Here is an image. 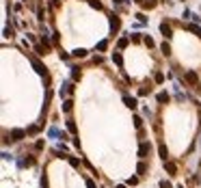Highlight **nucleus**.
<instances>
[{
    "instance_id": "9",
    "label": "nucleus",
    "mask_w": 201,
    "mask_h": 188,
    "mask_svg": "<svg viewBox=\"0 0 201 188\" xmlns=\"http://www.w3.org/2000/svg\"><path fill=\"white\" fill-rule=\"evenodd\" d=\"M87 54H89V52H87L85 48H76L74 52H71V56H74V58H85Z\"/></svg>"
},
{
    "instance_id": "12",
    "label": "nucleus",
    "mask_w": 201,
    "mask_h": 188,
    "mask_svg": "<svg viewBox=\"0 0 201 188\" xmlns=\"http://www.w3.org/2000/svg\"><path fill=\"white\" fill-rule=\"evenodd\" d=\"M35 52H37L39 56H43V54H48V48H45L43 43H35Z\"/></svg>"
},
{
    "instance_id": "4",
    "label": "nucleus",
    "mask_w": 201,
    "mask_h": 188,
    "mask_svg": "<svg viewBox=\"0 0 201 188\" xmlns=\"http://www.w3.org/2000/svg\"><path fill=\"white\" fill-rule=\"evenodd\" d=\"M186 82L190 84V87H197L199 84V76H197V71H186Z\"/></svg>"
},
{
    "instance_id": "40",
    "label": "nucleus",
    "mask_w": 201,
    "mask_h": 188,
    "mask_svg": "<svg viewBox=\"0 0 201 188\" xmlns=\"http://www.w3.org/2000/svg\"><path fill=\"white\" fill-rule=\"evenodd\" d=\"M130 37H132V41H141V35H139V33H134V35H130Z\"/></svg>"
},
{
    "instance_id": "41",
    "label": "nucleus",
    "mask_w": 201,
    "mask_h": 188,
    "mask_svg": "<svg viewBox=\"0 0 201 188\" xmlns=\"http://www.w3.org/2000/svg\"><path fill=\"white\" fill-rule=\"evenodd\" d=\"M13 35V28H4V37H11Z\"/></svg>"
},
{
    "instance_id": "5",
    "label": "nucleus",
    "mask_w": 201,
    "mask_h": 188,
    "mask_svg": "<svg viewBox=\"0 0 201 188\" xmlns=\"http://www.w3.org/2000/svg\"><path fill=\"white\" fill-rule=\"evenodd\" d=\"M160 33L164 35V39H171V37H173V28H171V24H169V22H162V24H160Z\"/></svg>"
},
{
    "instance_id": "2",
    "label": "nucleus",
    "mask_w": 201,
    "mask_h": 188,
    "mask_svg": "<svg viewBox=\"0 0 201 188\" xmlns=\"http://www.w3.org/2000/svg\"><path fill=\"white\" fill-rule=\"evenodd\" d=\"M30 63H33V67H35V71H37L39 76H45V74H48V69H45V65H43L39 58H30Z\"/></svg>"
},
{
    "instance_id": "36",
    "label": "nucleus",
    "mask_w": 201,
    "mask_h": 188,
    "mask_svg": "<svg viewBox=\"0 0 201 188\" xmlns=\"http://www.w3.org/2000/svg\"><path fill=\"white\" fill-rule=\"evenodd\" d=\"M160 188H173V186H171V182H167V180H162V182H160Z\"/></svg>"
},
{
    "instance_id": "17",
    "label": "nucleus",
    "mask_w": 201,
    "mask_h": 188,
    "mask_svg": "<svg viewBox=\"0 0 201 188\" xmlns=\"http://www.w3.org/2000/svg\"><path fill=\"white\" fill-rule=\"evenodd\" d=\"M136 173H147V162H145V160H141V162L136 164Z\"/></svg>"
},
{
    "instance_id": "31",
    "label": "nucleus",
    "mask_w": 201,
    "mask_h": 188,
    "mask_svg": "<svg viewBox=\"0 0 201 188\" xmlns=\"http://www.w3.org/2000/svg\"><path fill=\"white\" fill-rule=\"evenodd\" d=\"M89 4L93 7V9H97V11L102 9V2H99V0H89Z\"/></svg>"
},
{
    "instance_id": "16",
    "label": "nucleus",
    "mask_w": 201,
    "mask_h": 188,
    "mask_svg": "<svg viewBox=\"0 0 201 188\" xmlns=\"http://www.w3.org/2000/svg\"><path fill=\"white\" fill-rule=\"evenodd\" d=\"M106 48H108V41H106V39L97 41V46H95V50H97V52H106Z\"/></svg>"
},
{
    "instance_id": "43",
    "label": "nucleus",
    "mask_w": 201,
    "mask_h": 188,
    "mask_svg": "<svg viewBox=\"0 0 201 188\" xmlns=\"http://www.w3.org/2000/svg\"><path fill=\"white\" fill-rule=\"evenodd\" d=\"M115 2H117V4H121V2H123V0H115Z\"/></svg>"
},
{
    "instance_id": "33",
    "label": "nucleus",
    "mask_w": 201,
    "mask_h": 188,
    "mask_svg": "<svg viewBox=\"0 0 201 188\" xmlns=\"http://www.w3.org/2000/svg\"><path fill=\"white\" fill-rule=\"evenodd\" d=\"M134 17H136V20H139V22H141V24H145V22H147V17H145V15H143V13H136V15H134Z\"/></svg>"
},
{
    "instance_id": "6",
    "label": "nucleus",
    "mask_w": 201,
    "mask_h": 188,
    "mask_svg": "<svg viewBox=\"0 0 201 188\" xmlns=\"http://www.w3.org/2000/svg\"><path fill=\"white\" fill-rule=\"evenodd\" d=\"M26 134H28V132H26V130H20V128H13V130H11V141H22V138L26 136Z\"/></svg>"
},
{
    "instance_id": "20",
    "label": "nucleus",
    "mask_w": 201,
    "mask_h": 188,
    "mask_svg": "<svg viewBox=\"0 0 201 188\" xmlns=\"http://www.w3.org/2000/svg\"><path fill=\"white\" fill-rule=\"evenodd\" d=\"M63 93H74V84H71V82L63 84V89H61V95H63Z\"/></svg>"
},
{
    "instance_id": "19",
    "label": "nucleus",
    "mask_w": 201,
    "mask_h": 188,
    "mask_svg": "<svg viewBox=\"0 0 201 188\" xmlns=\"http://www.w3.org/2000/svg\"><path fill=\"white\" fill-rule=\"evenodd\" d=\"M186 28H188L190 33H195V35H197V37H201V28H199V26H197V24H188V26H186Z\"/></svg>"
},
{
    "instance_id": "42",
    "label": "nucleus",
    "mask_w": 201,
    "mask_h": 188,
    "mask_svg": "<svg viewBox=\"0 0 201 188\" xmlns=\"http://www.w3.org/2000/svg\"><path fill=\"white\" fill-rule=\"evenodd\" d=\"M117 188H125V184H119V186H117Z\"/></svg>"
},
{
    "instance_id": "7",
    "label": "nucleus",
    "mask_w": 201,
    "mask_h": 188,
    "mask_svg": "<svg viewBox=\"0 0 201 188\" xmlns=\"http://www.w3.org/2000/svg\"><path fill=\"white\" fill-rule=\"evenodd\" d=\"M164 171H167L169 175H177V164L171 162V160H164Z\"/></svg>"
},
{
    "instance_id": "15",
    "label": "nucleus",
    "mask_w": 201,
    "mask_h": 188,
    "mask_svg": "<svg viewBox=\"0 0 201 188\" xmlns=\"http://www.w3.org/2000/svg\"><path fill=\"white\" fill-rule=\"evenodd\" d=\"M128 43H130V39H128V37H119V41H117V48L123 50V48H128Z\"/></svg>"
},
{
    "instance_id": "39",
    "label": "nucleus",
    "mask_w": 201,
    "mask_h": 188,
    "mask_svg": "<svg viewBox=\"0 0 201 188\" xmlns=\"http://www.w3.org/2000/svg\"><path fill=\"white\" fill-rule=\"evenodd\" d=\"M59 56H61V58H63V61H67V58H69V54H67V52H63V50H61V52H59Z\"/></svg>"
},
{
    "instance_id": "8",
    "label": "nucleus",
    "mask_w": 201,
    "mask_h": 188,
    "mask_svg": "<svg viewBox=\"0 0 201 188\" xmlns=\"http://www.w3.org/2000/svg\"><path fill=\"white\" fill-rule=\"evenodd\" d=\"M123 104H125L130 110H134L136 106H139V102H136V97H130V95H123Z\"/></svg>"
},
{
    "instance_id": "44",
    "label": "nucleus",
    "mask_w": 201,
    "mask_h": 188,
    "mask_svg": "<svg viewBox=\"0 0 201 188\" xmlns=\"http://www.w3.org/2000/svg\"><path fill=\"white\" fill-rule=\"evenodd\" d=\"M132 2H143V0H132Z\"/></svg>"
},
{
    "instance_id": "21",
    "label": "nucleus",
    "mask_w": 201,
    "mask_h": 188,
    "mask_svg": "<svg viewBox=\"0 0 201 188\" xmlns=\"http://www.w3.org/2000/svg\"><path fill=\"white\" fill-rule=\"evenodd\" d=\"M132 121H134V128H136V130H141V128H143V117L134 115V119H132Z\"/></svg>"
},
{
    "instance_id": "3",
    "label": "nucleus",
    "mask_w": 201,
    "mask_h": 188,
    "mask_svg": "<svg viewBox=\"0 0 201 188\" xmlns=\"http://www.w3.org/2000/svg\"><path fill=\"white\" fill-rule=\"evenodd\" d=\"M149 151H151V143L143 141L141 145H139V158H147V156H149Z\"/></svg>"
},
{
    "instance_id": "22",
    "label": "nucleus",
    "mask_w": 201,
    "mask_h": 188,
    "mask_svg": "<svg viewBox=\"0 0 201 188\" xmlns=\"http://www.w3.org/2000/svg\"><path fill=\"white\" fill-rule=\"evenodd\" d=\"M41 43H43V46L50 50V46H52V43H50V37H48V33H43V35H41Z\"/></svg>"
},
{
    "instance_id": "24",
    "label": "nucleus",
    "mask_w": 201,
    "mask_h": 188,
    "mask_svg": "<svg viewBox=\"0 0 201 188\" xmlns=\"http://www.w3.org/2000/svg\"><path fill=\"white\" fill-rule=\"evenodd\" d=\"M67 130H69L71 134H76V121H74V119H67Z\"/></svg>"
},
{
    "instance_id": "30",
    "label": "nucleus",
    "mask_w": 201,
    "mask_h": 188,
    "mask_svg": "<svg viewBox=\"0 0 201 188\" xmlns=\"http://www.w3.org/2000/svg\"><path fill=\"white\" fill-rule=\"evenodd\" d=\"M69 164L74 167V169H78V167H80V160H78L76 156H71V158H69Z\"/></svg>"
},
{
    "instance_id": "37",
    "label": "nucleus",
    "mask_w": 201,
    "mask_h": 188,
    "mask_svg": "<svg viewBox=\"0 0 201 188\" xmlns=\"http://www.w3.org/2000/svg\"><path fill=\"white\" fill-rule=\"evenodd\" d=\"M41 186L48 188V175H41Z\"/></svg>"
},
{
    "instance_id": "23",
    "label": "nucleus",
    "mask_w": 201,
    "mask_h": 188,
    "mask_svg": "<svg viewBox=\"0 0 201 188\" xmlns=\"http://www.w3.org/2000/svg\"><path fill=\"white\" fill-rule=\"evenodd\" d=\"M160 50H162V54H164V56H169V54H171V46H169L167 41H164L162 46H160Z\"/></svg>"
},
{
    "instance_id": "29",
    "label": "nucleus",
    "mask_w": 201,
    "mask_h": 188,
    "mask_svg": "<svg viewBox=\"0 0 201 188\" xmlns=\"http://www.w3.org/2000/svg\"><path fill=\"white\" fill-rule=\"evenodd\" d=\"M26 132H28L30 136H35V134H39V125H30V128L26 130Z\"/></svg>"
},
{
    "instance_id": "13",
    "label": "nucleus",
    "mask_w": 201,
    "mask_h": 188,
    "mask_svg": "<svg viewBox=\"0 0 201 188\" xmlns=\"http://www.w3.org/2000/svg\"><path fill=\"white\" fill-rule=\"evenodd\" d=\"M141 7H143V11H147V9H154V7H156V0H143Z\"/></svg>"
},
{
    "instance_id": "45",
    "label": "nucleus",
    "mask_w": 201,
    "mask_h": 188,
    "mask_svg": "<svg viewBox=\"0 0 201 188\" xmlns=\"http://www.w3.org/2000/svg\"><path fill=\"white\" fill-rule=\"evenodd\" d=\"M177 188H184V186H177Z\"/></svg>"
},
{
    "instance_id": "38",
    "label": "nucleus",
    "mask_w": 201,
    "mask_h": 188,
    "mask_svg": "<svg viewBox=\"0 0 201 188\" xmlns=\"http://www.w3.org/2000/svg\"><path fill=\"white\" fill-rule=\"evenodd\" d=\"M85 184H87V188H97V186H95V182H93V180H87V182H85Z\"/></svg>"
},
{
    "instance_id": "25",
    "label": "nucleus",
    "mask_w": 201,
    "mask_h": 188,
    "mask_svg": "<svg viewBox=\"0 0 201 188\" xmlns=\"http://www.w3.org/2000/svg\"><path fill=\"white\" fill-rule=\"evenodd\" d=\"M158 102H160V104H164V102H169V93H167V91H162V93H158Z\"/></svg>"
},
{
    "instance_id": "27",
    "label": "nucleus",
    "mask_w": 201,
    "mask_h": 188,
    "mask_svg": "<svg viewBox=\"0 0 201 188\" xmlns=\"http://www.w3.org/2000/svg\"><path fill=\"white\" fill-rule=\"evenodd\" d=\"M143 41H145V46H147V48H154V46H156V43H154V39L149 37V35H145V37H143Z\"/></svg>"
},
{
    "instance_id": "34",
    "label": "nucleus",
    "mask_w": 201,
    "mask_h": 188,
    "mask_svg": "<svg viewBox=\"0 0 201 188\" xmlns=\"http://www.w3.org/2000/svg\"><path fill=\"white\" fill-rule=\"evenodd\" d=\"M43 147H45V143H43V141H37V143H35V149H37V151H41Z\"/></svg>"
},
{
    "instance_id": "28",
    "label": "nucleus",
    "mask_w": 201,
    "mask_h": 188,
    "mask_svg": "<svg viewBox=\"0 0 201 188\" xmlns=\"http://www.w3.org/2000/svg\"><path fill=\"white\" fill-rule=\"evenodd\" d=\"M22 164H24V167H33V164H35V158H30V156H26V158L22 160Z\"/></svg>"
},
{
    "instance_id": "11",
    "label": "nucleus",
    "mask_w": 201,
    "mask_h": 188,
    "mask_svg": "<svg viewBox=\"0 0 201 188\" xmlns=\"http://www.w3.org/2000/svg\"><path fill=\"white\" fill-rule=\"evenodd\" d=\"M158 154H160L162 160H167V158H169V149H167V145H164V143H160V145H158Z\"/></svg>"
},
{
    "instance_id": "32",
    "label": "nucleus",
    "mask_w": 201,
    "mask_h": 188,
    "mask_svg": "<svg viewBox=\"0 0 201 188\" xmlns=\"http://www.w3.org/2000/svg\"><path fill=\"white\" fill-rule=\"evenodd\" d=\"M136 184H139V177H136V175H132L130 180H128V186H136Z\"/></svg>"
},
{
    "instance_id": "26",
    "label": "nucleus",
    "mask_w": 201,
    "mask_h": 188,
    "mask_svg": "<svg viewBox=\"0 0 201 188\" xmlns=\"http://www.w3.org/2000/svg\"><path fill=\"white\" fill-rule=\"evenodd\" d=\"M154 80H156L158 84H162L164 82V74H162V71H156V74H154Z\"/></svg>"
},
{
    "instance_id": "18",
    "label": "nucleus",
    "mask_w": 201,
    "mask_h": 188,
    "mask_svg": "<svg viewBox=\"0 0 201 188\" xmlns=\"http://www.w3.org/2000/svg\"><path fill=\"white\" fill-rule=\"evenodd\" d=\"M71 106H74V102H71V100H65V102L61 104V108H63V113H69V110H71Z\"/></svg>"
},
{
    "instance_id": "10",
    "label": "nucleus",
    "mask_w": 201,
    "mask_h": 188,
    "mask_svg": "<svg viewBox=\"0 0 201 188\" xmlns=\"http://www.w3.org/2000/svg\"><path fill=\"white\" fill-rule=\"evenodd\" d=\"M113 63L117 67H123V56H121V52H113Z\"/></svg>"
},
{
    "instance_id": "35",
    "label": "nucleus",
    "mask_w": 201,
    "mask_h": 188,
    "mask_svg": "<svg viewBox=\"0 0 201 188\" xmlns=\"http://www.w3.org/2000/svg\"><path fill=\"white\" fill-rule=\"evenodd\" d=\"M147 93H149V89H147V87H141V89H139V95H141V97H143V95H147Z\"/></svg>"
},
{
    "instance_id": "14",
    "label": "nucleus",
    "mask_w": 201,
    "mask_h": 188,
    "mask_svg": "<svg viewBox=\"0 0 201 188\" xmlns=\"http://www.w3.org/2000/svg\"><path fill=\"white\" fill-rule=\"evenodd\" d=\"M80 78H82V74H80V69H78V67H71V80H74V82H78Z\"/></svg>"
},
{
    "instance_id": "1",
    "label": "nucleus",
    "mask_w": 201,
    "mask_h": 188,
    "mask_svg": "<svg viewBox=\"0 0 201 188\" xmlns=\"http://www.w3.org/2000/svg\"><path fill=\"white\" fill-rule=\"evenodd\" d=\"M108 22H111V30H113V35H117V33L121 30V17H119V15L111 13V15H108Z\"/></svg>"
}]
</instances>
